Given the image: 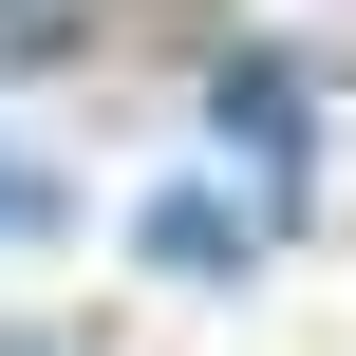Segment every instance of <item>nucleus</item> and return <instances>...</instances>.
<instances>
[{
  "instance_id": "1",
  "label": "nucleus",
  "mask_w": 356,
  "mask_h": 356,
  "mask_svg": "<svg viewBox=\"0 0 356 356\" xmlns=\"http://www.w3.org/2000/svg\"><path fill=\"white\" fill-rule=\"evenodd\" d=\"M207 113H225V150H244V169H282V188L319 169V94H300L282 56H225V94H207Z\"/></svg>"
},
{
  "instance_id": "2",
  "label": "nucleus",
  "mask_w": 356,
  "mask_h": 356,
  "mask_svg": "<svg viewBox=\"0 0 356 356\" xmlns=\"http://www.w3.org/2000/svg\"><path fill=\"white\" fill-rule=\"evenodd\" d=\"M131 244H150V263H169V282H244V263H263V244H244V207H225V188H169V207H150V225H131Z\"/></svg>"
},
{
  "instance_id": "3",
  "label": "nucleus",
  "mask_w": 356,
  "mask_h": 356,
  "mask_svg": "<svg viewBox=\"0 0 356 356\" xmlns=\"http://www.w3.org/2000/svg\"><path fill=\"white\" fill-rule=\"evenodd\" d=\"M0 244H56V169L38 150H0Z\"/></svg>"
},
{
  "instance_id": "4",
  "label": "nucleus",
  "mask_w": 356,
  "mask_h": 356,
  "mask_svg": "<svg viewBox=\"0 0 356 356\" xmlns=\"http://www.w3.org/2000/svg\"><path fill=\"white\" fill-rule=\"evenodd\" d=\"M0 356H75V338H0Z\"/></svg>"
}]
</instances>
